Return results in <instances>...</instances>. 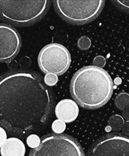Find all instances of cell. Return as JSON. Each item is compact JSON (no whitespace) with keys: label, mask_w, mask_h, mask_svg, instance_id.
I'll return each instance as SVG.
<instances>
[{"label":"cell","mask_w":129,"mask_h":156,"mask_svg":"<svg viewBox=\"0 0 129 156\" xmlns=\"http://www.w3.org/2000/svg\"><path fill=\"white\" fill-rule=\"evenodd\" d=\"M21 47V39L13 26L0 24V62H9L17 57Z\"/></svg>","instance_id":"obj_8"},{"label":"cell","mask_w":129,"mask_h":156,"mask_svg":"<svg viewBox=\"0 0 129 156\" xmlns=\"http://www.w3.org/2000/svg\"><path fill=\"white\" fill-rule=\"evenodd\" d=\"M25 151V145L20 139L16 137L6 140L0 148L2 156H24Z\"/></svg>","instance_id":"obj_10"},{"label":"cell","mask_w":129,"mask_h":156,"mask_svg":"<svg viewBox=\"0 0 129 156\" xmlns=\"http://www.w3.org/2000/svg\"><path fill=\"white\" fill-rule=\"evenodd\" d=\"M93 64H94V66L102 68L105 65V57H102V56H97L96 57H94Z\"/></svg>","instance_id":"obj_18"},{"label":"cell","mask_w":129,"mask_h":156,"mask_svg":"<svg viewBox=\"0 0 129 156\" xmlns=\"http://www.w3.org/2000/svg\"><path fill=\"white\" fill-rule=\"evenodd\" d=\"M44 83L46 84V86L47 87H52V86H54L56 85V83H57V76L55 75H53V74H48L44 76Z\"/></svg>","instance_id":"obj_17"},{"label":"cell","mask_w":129,"mask_h":156,"mask_svg":"<svg viewBox=\"0 0 129 156\" xmlns=\"http://www.w3.org/2000/svg\"><path fill=\"white\" fill-rule=\"evenodd\" d=\"M87 156H129V137L109 133L94 142Z\"/></svg>","instance_id":"obj_7"},{"label":"cell","mask_w":129,"mask_h":156,"mask_svg":"<svg viewBox=\"0 0 129 156\" xmlns=\"http://www.w3.org/2000/svg\"><path fill=\"white\" fill-rule=\"evenodd\" d=\"M55 115L58 120L63 122H72L76 119L79 115L77 104L69 99L59 101L55 108Z\"/></svg>","instance_id":"obj_9"},{"label":"cell","mask_w":129,"mask_h":156,"mask_svg":"<svg viewBox=\"0 0 129 156\" xmlns=\"http://www.w3.org/2000/svg\"><path fill=\"white\" fill-rule=\"evenodd\" d=\"M6 140H7V134H6V130L2 127H0V147L3 145Z\"/></svg>","instance_id":"obj_19"},{"label":"cell","mask_w":129,"mask_h":156,"mask_svg":"<svg viewBox=\"0 0 129 156\" xmlns=\"http://www.w3.org/2000/svg\"><path fill=\"white\" fill-rule=\"evenodd\" d=\"M105 1H53V7L57 14L67 22L72 24H84L99 16L105 6Z\"/></svg>","instance_id":"obj_4"},{"label":"cell","mask_w":129,"mask_h":156,"mask_svg":"<svg viewBox=\"0 0 129 156\" xmlns=\"http://www.w3.org/2000/svg\"><path fill=\"white\" fill-rule=\"evenodd\" d=\"M70 92L76 103L83 108H99L110 100L113 82L103 68L94 65L86 66L74 74Z\"/></svg>","instance_id":"obj_2"},{"label":"cell","mask_w":129,"mask_h":156,"mask_svg":"<svg viewBox=\"0 0 129 156\" xmlns=\"http://www.w3.org/2000/svg\"><path fill=\"white\" fill-rule=\"evenodd\" d=\"M51 2L47 0H0V18L13 25L24 27L35 24L44 17Z\"/></svg>","instance_id":"obj_3"},{"label":"cell","mask_w":129,"mask_h":156,"mask_svg":"<svg viewBox=\"0 0 129 156\" xmlns=\"http://www.w3.org/2000/svg\"><path fill=\"white\" fill-rule=\"evenodd\" d=\"M29 156H85L76 139L67 134L50 133L42 136L40 144L32 149Z\"/></svg>","instance_id":"obj_5"},{"label":"cell","mask_w":129,"mask_h":156,"mask_svg":"<svg viewBox=\"0 0 129 156\" xmlns=\"http://www.w3.org/2000/svg\"><path fill=\"white\" fill-rule=\"evenodd\" d=\"M108 123H109V126L111 129L116 131V132L120 130L123 124H124L123 118L120 115H114L111 116L109 118V121H108Z\"/></svg>","instance_id":"obj_12"},{"label":"cell","mask_w":129,"mask_h":156,"mask_svg":"<svg viewBox=\"0 0 129 156\" xmlns=\"http://www.w3.org/2000/svg\"><path fill=\"white\" fill-rule=\"evenodd\" d=\"M115 105L118 109L123 111L129 107V94L120 93L115 98Z\"/></svg>","instance_id":"obj_11"},{"label":"cell","mask_w":129,"mask_h":156,"mask_svg":"<svg viewBox=\"0 0 129 156\" xmlns=\"http://www.w3.org/2000/svg\"><path fill=\"white\" fill-rule=\"evenodd\" d=\"M122 115L124 118V119L127 120V122H129V107L126 108L125 109H123Z\"/></svg>","instance_id":"obj_21"},{"label":"cell","mask_w":129,"mask_h":156,"mask_svg":"<svg viewBox=\"0 0 129 156\" xmlns=\"http://www.w3.org/2000/svg\"><path fill=\"white\" fill-rule=\"evenodd\" d=\"M51 126L53 133L56 134H61L65 130V128H66L65 123L60 120H55L52 123Z\"/></svg>","instance_id":"obj_13"},{"label":"cell","mask_w":129,"mask_h":156,"mask_svg":"<svg viewBox=\"0 0 129 156\" xmlns=\"http://www.w3.org/2000/svg\"><path fill=\"white\" fill-rule=\"evenodd\" d=\"M112 4L123 12L129 13V0H116V1H112Z\"/></svg>","instance_id":"obj_14"},{"label":"cell","mask_w":129,"mask_h":156,"mask_svg":"<svg viewBox=\"0 0 129 156\" xmlns=\"http://www.w3.org/2000/svg\"><path fill=\"white\" fill-rule=\"evenodd\" d=\"M122 132L123 133V136H128L129 137V122H127L123 124V127H122Z\"/></svg>","instance_id":"obj_20"},{"label":"cell","mask_w":129,"mask_h":156,"mask_svg":"<svg viewBox=\"0 0 129 156\" xmlns=\"http://www.w3.org/2000/svg\"><path fill=\"white\" fill-rule=\"evenodd\" d=\"M54 108L53 93L39 74L10 71L0 75V127L24 138L48 125Z\"/></svg>","instance_id":"obj_1"},{"label":"cell","mask_w":129,"mask_h":156,"mask_svg":"<svg viewBox=\"0 0 129 156\" xmlns=\"http://www.w3.org/2000/svg\"><path fill=\"white\" fill-rule=\"evenodd\" d=\"M91 42H90V39L87 36H83L80 39H79L77 42L78 47L82 50H87L90 48Z\"/></svg>","instance_id":"obj_16"},{"label":"cell","mask_w":129,"mask_h":156,"mask_svg":"<svg viewBox=\"0 0 129 156\" xmlns=\"http://www.w3.org/2000/svg\"><path fill=\"white\" fill-rule=\"evenodd\" d=\"M39 144H40V138L36 134H31L27 137V144L30 147H32L33 149L39 146Z\"/></svg>","instance_id":"obj_15"},{"label":"cell","mask_w":129,"mask_h":156,"mask_svg":"<svg viewBox=\"0 0 129 156\" xmlns=\"http://www.w3.org/2000/svg\"><path fill=\"white\" fill-rule=\"evenodd\" d=\"M71 64V55L67 48L58 43L48 44L42 48L38 56L39 68L46 75L57 76L66 72Z\"/></svg>","instance_id":"obj_6"}]
</instances>
